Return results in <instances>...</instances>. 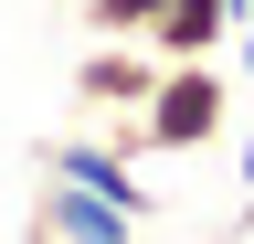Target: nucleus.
<instances>
[{
    "label": "nucleus",
    "instance_id": "nucleus-7",
    "mask_svg": "<svg viewBox=\"0 0 254 244\" xmlns=\"http://www.w3.org/2000/svg\"><path fill=\"white\" fill-rule=\"evenodd\" d=\"M244 212H254V128H244Z\"/></svg>",
    "mask_w": 254,
    "mask_h": 244
},
{
    "label": "nucleus",
    "instance_id": "nucleus-6",
    "mask_svg": "<svg viewBox=\"0 0 254 244\" xmlns=\"http://www.w3.org/2000/svg\"><path fill=\"white\" fill-rule=\"evenodd\" d=\"M74 21H85V43H148L159 0H74Z\"/></svg>",
    "mask_w": 254,
    "mask_h": 244
},
{
    "label": "nucleus",
    "instance_id": "nucleus-5",
    "mask_svg": "<svg viewBox=\"0 0 254 244\" xmlns=\"http://www.w3.org/2000/svg\"><path fill=\"white\" fill-rule=\"evenodd\" d=\"M222 43H233V0H159V21H148L159 64H190V53H222Z\"/></svg>",
    "mask_w": 254,
    "mask_h": 244
},
{
    "label": "nucleus",
    "instance_id": "nucleus-2",
    "mask_svg": "<svg viewBox=\"0 0 254 244\" xmlns=\"http://www.w3.org/2000/svg\"><path fill=\"white\" fill-rule=\"evenodd\" d=\"M159 96V53L148 43H85V64H74V106L106 128V117H138Z\"/></svg>",
    "mask_w": 254,
    "mask_h": 244
},
{
    "label": "nucleus",
    "instance_id": "nucleus-9",
    "mask_svg": "<svg viewBox=\"0 0 254 244\" xmlns=\"http://www.w3.org/2000/svg\"><path fill=\"white\" fill-rule=\"evenodd\" d=\"M244 21H254V0H233V32H244Z\"/></svg>",
    "mask_w": 254,
    "mask_h": 244
},
{
    "label": "nucleus",
    "instance_id": "nucleus-3",
    "mask_svg": "<svg viewBox=\"0 0 254 244\" xmlns=\"http://www.w3.org/2000/svg\"><path fill=\"white\" fill-rule=\"evenodd\" d=\"M43 170H53V180H74V191H95V202H117L127 223H148V212H159V191L127 170V149H117V138H53V149H43Z\"/></svg>",
    "mask_w": 254,
    "mask_h": 244
},
{
    "label": "nucleus",
    "instance_id": "nucleus-1",
    "mask_svg": "<svg viewBox=\"0 0 254 244\" xmlns=\"http://www.w3.org/2000/svg\"><path fill=\"white\" fill-rule=\"evenodd\" d=\"M233 128V85H222V53H190V64H159V96L138 117H106V138L127 160H180V149H212Z\"/></svg>",
    "mask_w": 254,
    "mask_h": 244
},
{
    "label": "nucleus",
    "instance_id": "nucleus-8",
    "mask_svg": "<svg viewBox=\"0 0 254 244\" xmlns=\"http://www.w3.org/2000/svg\"><path fill=\"white\" fill-rule=\"evenodd\" d=\"M233 53H244V75H254V21H244V32H233Z\"/></svg>",
    "mask_w": 254,
    "mask_h": 244
},
{
    "label": "nucleus",
    "instance_id": "nucleus-4",
    "mask_svg": "<svg viewBox=\"0 0 254 244\" xmlns=\"http://www.w3.org/2000/svg\"><path fill=\"white\" fill-rule=\"evenodd\" d=\"M32 244H138V223H127L117 202L74 191V180L43 170V191H32Z\"/></svg>",
    "mask_w": 254,
    "mask_h": 244
}]
</instances>
